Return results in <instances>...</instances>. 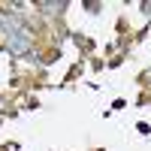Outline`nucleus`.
Wrapping results in <instances>:
<instances>
[{"label": "nucleus", "instance_id": "obj_1", "mask_svg": "<svg viewBox=\"0 0 151 151\" xmlns=\"http://www.w3.org/2000/svg\"><path fill=\"white\" fill-rule=\"evenodd\" d=\"M6 45H9V52H12V55H24V52H27V33H24V27L15 30V33H9Z\"/></svg>", "mask_w": 151, "mask_h": 151}]
</instances>
